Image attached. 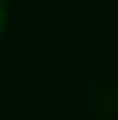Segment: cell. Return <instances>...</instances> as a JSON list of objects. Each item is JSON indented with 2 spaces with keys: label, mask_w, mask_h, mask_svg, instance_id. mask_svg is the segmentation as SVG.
<instances>
[{
  "label": "cell",
  "mask_w": 118,
  "mask_h": 120,
  "mask_svg": "<svg viewBox=\"0 0 118 120\" xmlns=\"http://www.w3.org/2000/svg\"><path fill=\"white\" fill-rule=\"evenodd\" d=\"M5 24H8V5L5 0H0V35L5 32Z\"/></svg>",
  "instance_id": "obj_1"
}]
</instances>
